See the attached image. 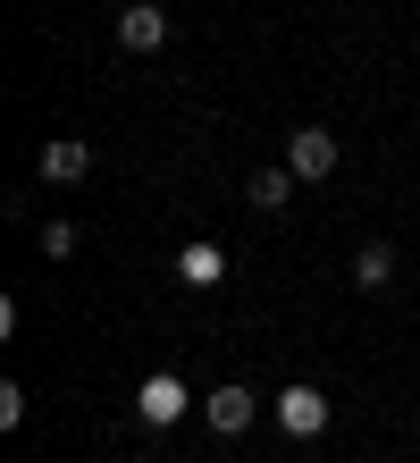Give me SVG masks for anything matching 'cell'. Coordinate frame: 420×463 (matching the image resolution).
Instances as JSON below:
<instances>
[{
  "mask_svg": "<svg viewBox=\"0 0 420 463\" xmlns=\"http://www.w3.org/2000/svg\"><path fill=\"white\" fill-rule=\"evenodd\" d=\"M387 279H396V244H361V253H353V287L378 295Z\"/></svg>",
  "mask_w": 420,
  "mask_h": 463,
  "instance_id": "obj_9",
  "label": "cell"
},
{
  "mask_svg": "<svg viewBox=\"0 0 420 463\" xmlns=\"http://www.w3.org/2000/svg\"><path fill=\"white\" fill-rule=\"evenodd\" d=\"M17 421H25V388L9 379V388H0V430H17Z\"/></svg>",
  "mask_w": 420,
  "mask_h": 463,
  "instance_id": "obj_11",
  "label": "cell"
},
{
  "mask_svg": "<svg viewBox=\"0 0 420 463\" xmlns=\"http://www.w3.org/2000/svg\"><path fill=\"white\" fill-rule=\"evenodd\" d=\"M294 185H303L294 169H252L244 194H252V211H286V203H294Z\"/></svg>",
  "mask_w": 420,
  "mask_h": 463,
  "instance_id": "obj_8",
  "label": "cell"
},
{
  "mask_svg": "<svg viewBox=\"0 0 420 463\" xmlns=\"http://www.w3.org/2000/svg\"><path fill=\"white\" fill-rule=\"evenodd\" d=\"M135 413H144V430L185 421V379H177V371H152L144 388H135Z\"/></svg>",
  "mask_w": 420,
  "mask_h": 463,
  "instance_id": "obj_3",
  "label": "cell"
},
{
  "mask_svg": "<svg viewBox=\"0 0 420 463\" xmlns=\"http://www.w3.org/2000/svg\"><path fill=\"white\" fill-rule=\"evenodd\" d=\"M34 169H42V185H84L93 177V144H84V135H51L34 152Z\"/></svg>",
  "mask_w": 420,
  "mask_h": 463,
  "instance_id": "obj_1",
  "label": "cell"
},
{
  "mask_svg": "<svg viewBox=\"0 0 420 463\" xmlns=\"http://www.w3.org/2000/svg\"><path fill=\"white\" fill-rule=\"evenodd\" d=\"M177 279L185 287H219V279H228V253H219V244H185V253H177Z\"/></svg>",
  "mask_w": 420,
  "mask_h": 463,
  "instance_id": "obj_7",
  "label": "cell"
},
{
  "mask_svg": "<svg viewBox=\"0 0 420 463\" xmlns=\"http://www.w3.org/2000/svg\"><path fill=\"white\" fill-rule=\"evenodd\" d=\"M277 430H286V439H320L328 430V396L312 388V379H294V388L277 396Z\"/></svg>",
  "mask_w": 420,
  "mask_h": 463,
  "instance_id": "obj_2",
  "label": "cell"
},
{
  "mask_svg": "<svg viewBox=\"0 0 420 463\" xmlns=\"http://www.w3.org/2000/svg\"><path fill=\"white\" fill-rule=\"evenodd\" d=\"M34 244H42V261H68V253H76V228H68V220H42Z\"/></svg>",
  "mask_w": 420,
  "mask_h": 463,
  "instance_id": "obj_10",
  "label": "cell"
},
{
  "mask_svg": "<svg viewBox=\"0 0 420 463\" xmlns=\"http://www.w3.org/2000/svg\"><path fill=\"white\" fill-rule=\"evenodd\" d=\"M202 413H210L219 439H236V430L252 421V388H236V379H228V388H210V396H202Z\"/></svg>",
  "mask_w": 420,
  "mask_h": 463,
  "instance_id": "obj_6",
  "label": "cell"
},
{
  "mask_svg": "<svg viewBox=\"0 0 420 463\" xmlns=\"http://www.w3.org/2000/svg\"><path fill=\"white\" fill-rule=\"evenodd\" d=\"M168 43V17L152 0H118V51H160Z\"/></svg>",
  "mask_w": 420,
  "mask_h": 463,
  "instance_id": "obj_5",
  "label": "cell"
},
{
  "mask_svg": "<svg viewBox=\"0 0 420 463\" xmlns=\"http://www.w3.org/2000/svg\"><path fill=\"white\" fill-rule=\"evenodd\" d=\"M286 169H294V177H328V169H336V135H328V127H294V135H286Z\"/></svg>",
  "mask_w": 420,
  "mask_h": 463,
  "instance_id": "obj_4",
  "label": "cell"
}]
</instances>
